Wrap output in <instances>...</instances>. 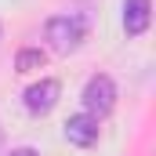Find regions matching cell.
I'll return each mask as SVG.
<instances>
[{
	"instance_id": "obj_3",
	"label": "cell",
	"mask_w": 156,
	"mask_h": 156,
	"mask_svg": "<svg viewBox=\"0 0 156 156\" xmlns=\"http://www.w3.org/2000/svg\"><path fill=\"white\" fill-rule=\"evenodd\" d=\"M58 94H62V87H58V80H40L33 87H26V109L33 113V116H47L55 105H58Z\"/></svg>"
},
{
	"instance_id": "obj_2",
	"label": "cell",
	"mask_w": 156,
	"mask_h": 156,
	"mask_svg": "<svg viewBox=\"0 0 156 156\" xmlns=\"http://www.w3.org/2000/svg\"><path fill=\"white\" fill-rule=\"evenodd\" d=\"M83 109H87V116L102 120L113 113V105H116V83H113V76H105V73H98V76H91L87 83H83Z\"/></svg>"
},
{
	"instance_id": "obj_6",
	"label": "cell",
	"mask_w": 156,
	"mask_h": 156,
	"mask_svg": "<svg viewBox=\"0 0 156 156\" xmlns=\"http://www.w3.org/2000/svg\"><path fill=\"white\" fill-rule=\"evenodd\" d=\"M44 62H47V55H44L40 47H26V51H18L15 69H18V73H33V69H40Z\"/></svg>"
},
{
	"instance_id": "obj_7",
	"label": "cell",
	"mask_w": 156,
	"mask_h": 156,
	"mask_svg": "<svg viewBox=\"0 0 156 156\" xmlns=\"http://www.w3.org/2000/svg\"><path fill=\"white\" fill-rule=\"evenodd\" d=\"M7 156H40V153H37V149H11Z\"/></svg>"
},
{
	"instance_id": "obj_1",
	"label": "cell",
	"mask_w": 156,
	"mask_h": 156,
	"mask_svg": "<svg viewBox=\"0 0 156 156\" xmlns=\"http://www.w3.org/2000/svg\"><path fill=\"white\" fill-rule=\"evenodd\" d=\"M44 33H47V44L58 55H73L87 40V18L83 15H55V18H47Z\"/></svg>"
},
{
	"instance_id": "obj_5",
	"label": "cell",
	"mask_w": 156,
	"mask_h": 156,
	"mask_svg": "<svg viewBox=\"0 0 156 156\" xmlns=\"http://www.w3.org/2000/svg\"><path fill=\"white\" fill-rule=\"evenodd\" d=\"M66 142H73V145H80V149L94 145V142H98V120L87 116V113L69 116L66 120Z\"/></svg>"
},
{
	"instance_id": "obj_4",
	"label": "cell",
	"mask_w": 156,
	"mask_h": 156,
	"mask_svg": "<svg viewBox=\"0 0 156 156\" xmlns=\"http://www.w3.org/2000/svg\"><path fill=\"white\" fill-rule=\"evenodd\" d=\"M153 18V0H123V33L142 37Z\"/></svg>"
}]
</instances>
